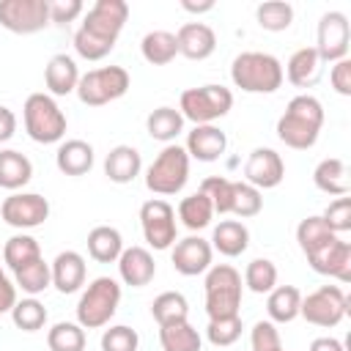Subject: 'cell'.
Wrapping results in <instances>:
<instances>
[{
	"mask_svg": "<svg viewBox=\"0 0 351 351\" xmlns=\"http://www.w3.org/2000/svg\"><path fill=\"white\" fill-rule=\"evenodd\" d=\"M85 14V5L80 0H49V22L66 25Z\"/></svg>",
	"mask_w": 351,
	"mask_h": 351,
	"instance_id": "50",
	"label": "cell"
},
{
	"mask_svg": "<svg viewBox=\"0 0 351 351\" xmlns=\"http://www.w3.org/2000/svg\"><path fill=\"white\" fill-rule=\"evenodd\" d=\"M132 85V77L123 66H101L80 74L77 82V99L88 107H104L115 99H121Z\"/></svg>",
	"mask_w": 351,
	"mask_h": 351,
	"instance_id": "8",
	"label": "cell"
},
{
	"mask_svg": "<svg viewBox=\"0 0 351 351\" xmlns=\"http://www.w3.org/2000/svg\"><path fill=\"white\" fill-rule=\"evenodd\" d=\"M14 304H16V285L5 277V271L0 266V315L3 313H11Z\"/></svg>",
	"mask_w": 351,
	"mask_h": 351,
	"instance_id": "52",
	"label": "cell"
},
{
	"mask_svg": "<svg viewBox=\"0 0 351 351\" xmlns=\"http://www.w3.org/2000/svg\"><path fill=\"white\" fill-rule=\"evenodd\" d=\"M143 170V156L134 145H115L104 156V176L112 184H132Z\"/></svg>",
	"mask_w": 351,
	"mask_h": 351,
	"instance_id": "24",
	"label": "cell"
},
{
	"mask_svg": "<svg viewBox=\"0 0 351 351\" xmlns=\"http://www.w3.org/2000/svg\"><path fill=\"white\" fill-rule=\"evenodd\" d=\"M121 304V285L112 277H96L88 282L77 302V324L82 329H101L112 321Z\"/></svg>",
	"mask_w": 351,
	"mask_h": 351,
	"instance_id": "6",
	"label": "cell"
},
{
	"mask_svg": "<svg viewBox=\"0 0 351 351\" xmlns=\"http://www.w3.org/2000/svg\"><path fill=\"white\" fill-rule=\"evenodd\" d=\"M85 329L77 321H58L47 332L49 351H85Z\"/></svg>",
	"mask_w": 351,
	"mask_h": 351,
	"instance_id": "39",
	"label": "cell"
},
{
	"mask_svg": "<svg viewBox=\"0 0 351 351\" xmlns=\"http://www.w3.org/2000/svg\"><path fill=\"white\" fill-rule=\"evenodd\" d=\"M181 8H184V11H189V14H206V11H214V0H206V3L181 0Z\"/></svg>",
	"mask_w": 351,
	"mask_h": 351,
	"instance_id": "55",
	"label": "cell"
},
{
	"mask_svg": "<svg viewBox=\"0 0 351 351\" xmlns=\"http://www.w3.org/2000/svg\"><path fill=\"white\" fill-rule=\"evenodd\" d=\"M126 19H129V3L126 0H96L85 11L80 27L93 33V36H99V38H104V41L118 44V36H121Z\"/></svg>",
	"mask_w": 351,
	"mask_h": 351,
	"instance_id": "14",
	"label": "cell"
},
{
	"mask_svg": "<svg viewBox=\"0 0 351 351\" xmlns=\"http://www.w3.org/2000/svg\"><path fill=\"white\" fill-rule=\"evenodd\" d=\"M140 52L143 60L151 66H167L176 60L178 55V44H176V33L170 30H148L140 41Z\"/></svg>",
	"mask_w": 351,
	"mask_h": 351,
	"instance_id": "31",
	"label": "cell"
},
{
	"mask_svg": "<svg viewBox=\"0 0 351 351\" xmlns=\"http://www.w3.org/2000/svg\"><path fill=\"white\" fill-rule=\"evenodd\" d=\"M151 315L159 326H167V324H178V321H186L189 318V302L184 293L178 291H162L154 302H151Z\"/></svg>",
	"mask_w": 351,
	"mask_h": 351,
	"instance_id": "36",
	"label": "cell"
},
{
	"mask_svg": "<svg viewBox=\"0 0 351 351\" xmlns=\"http://www.w3.org/2000/svg\"><path fill=\"white\" fill-rule=\"evenodd\" d=\"M77 82H80V66L71 55L66 52H58L49 58L47 69H44V85L49 90V96H69L77 90Z\"/></svg>",
	"mask_w": 351,
	"mask_h": 351,
	"instance_id": "22",
	"label": "cell"
},
{
	"mask_svg": "<svg viewBox=\"0 0 351 351\" xmlns=\"http://www.w3.org/2000/svg\"><path fill=\"white\" fill-rule=\"evenodd\" d=\"M208 244L225 258H239L250 247V230L241 219H219V225L211 230Z\"/></svg>",
	"mask_w": 351,
	"mask_h": 351,
	"instance_id": "27",
	"label": "cell"
},
{
	"mask_svg": "<svg viewBox=\"0 0 351 351\" xmlns=\"http://www.w3.org/2000/svg\"><path fill=\"white\" fill-rule=\"evenodd\" d=\"M285 178V162L274 148H255L244 162V181L255 189H274Z\"/></svg>",
	"mask_w": 351,
	"mask_h": 351,
	"instance_id": "15",
	"label": "cell"
},
{
	"mask_svg": "<svg viewBox=\"0 0 351 351\" xmlns=\"http://www.w3.org/2000/svg\"><path fill=\"white\" fill-rule=\"evenodd\" d=\"M203 288H206V315H208V321L239 315L241 296H244L239 269H233L230 263H211V269L206 271Z\"/></svg>",
	"mask_w": 351,
	"mask_h": 351,
	"instance_id": "3",
	"label": "cell"
},
{
	"mask_svg": "<svg viewBox=\"0 0 351 351\" xmlns=\"http://www.w3.org/2000/svg\"><path fill=\"white\" fill-rule=\"evenodd\" d=\"M348 44H351V25L343 11H326L318 19L315 30V52L324 63H337L348 58Z\"/></svg>",
	"mask_w": 351,
	"mask_h": 351,
	"instance_id": "11",
	"label": "cell"
},
{
	"mask_svg": "<svg viewBox=\"0 0 351 351\" xmlns=\"http://www.w3.org/2000/svg\"><path fill=\"white\" fill-rule=\"evenodd\" d=\"M307 263L313 271L335 277L337 282H351V244L343 241L340 236H335L329 244H324L321 250H315L313 255H307Z\"/></svg>",
	"mask_w": 351,
	"mask_h": 351,
	"instance_id": "17",
	"label": "cell"
},
{
	"mask_svg": "<svg viewBox=\"0 0 351 351\" xmlns=\"http://www.w3.org/2000/svg\"><path fill=\"white\" fill-rule=\"evenodd\" d=\"M337 233H332L326 228V222L321 219V214H313V217H304L299 225H296V241H299V250L307 255H313L315 250H321L324 244H329Z\"/></svg>",
	"mask_w": 351,
	"mask_h": 351,
	"instance_id": "37",
	"label": "cell"
},
{
	"mask_svg": "<svg viewBox=\"0 0 351 351\" xmlns=\"http://www.w3.org/2000/svg\"><path fill=\"white\" fill-rule=\"evenodd\" d=\"M261 208H263L261 189H255L247 181H233V206H230V214L239 217V219H250V217H258Z\"/></svg>",
	"mask_w": 351,
	"mask_h": 351,
	"instance_id": "43",
	"label": "cell"
},
{
	"mask_svg": "<svg viewBox=\"0 0 351 351\" xmlns=\"http://www.w3.org/2000/svg\"><path fill=\"white\" fill-rule=\"evenodd\" d=\"M11 321L16 329L22 332H38L47 324V307L36 299V296H25L16 299V304L11 307Z\"/></svg>",
	"mask_w": 351,
	"mask_h": 351,
	"instance_id": "41",
	"label": "cell"
},
{
	"mask_svg": "<svg viewBox=\"0 0 351 351\" xmlns=\"http://www.w3.org/2000/svg\"><path fill=\"white\" fill-rule=\"evenodd\" d=\"M16 132V115L11 107H3L0 104V143H8Z\"/></svg>",
	"mask_w": 351,
	"mask_h": 351,
	"instance_id": "53",
	"label": "cell"
},
{
	"mask_svg": "<svg viewBox=\"0 0 351 351\" xmlns=\"http://www.w3.org/2000/svg\"><path fill=\"white\" fill-rule=\"evenodd\" d=\"M137 346L140 335L126 324H115L101 332V351H137Z\"/></svg>",
	"mask_w": 351,
	"mask_h": 351,
	"instance_id": "46",
	"label": "cell"
},
{
	"mask_svg": "<svg viewBox=\"0 0 351 351\" xmlns=\"http://www.w3.org/2000/svg\"><path fill=\"white\" fill-rule=\"evenodd\" d=\"M266 296V313L271 324H291L293 318H299L302 291L296 285H274Z\"/></svg>",
	"mask_w": 351,
	"mask_h": 351,
	"instance_id": "29",
	"label": "cell"
},
{
	"mask_svg": "<svg viewBox=\"0 0 351 351\" xmlns=\"http://www.w3.org/2000/svg\"><path fill=\"white\" fill-rule=\"evenodd\" d=\"M118 263V277L123 285L145 288L156 277V261L145 247H123Z\"/></svg>",
	"mask_w": 351,
	"mask_h": 351,
	"instance_id": "18",
	"label": "cell"
},
{
	"mask_svg": "<svg viewBox=\"0 0 351 351\" xmlns=\"http://www.w3.org/2000/svg\"><path fill=\"white\" fill-rule=\"evenodd\" d=\"M176 44L178 55H184L186 60H206L217 49V33L206 22H186L178 27Z\"/></svg>",
	"mask_w": 351,
	"mask_h": 351,
	"instance_id": "19",
	"label": "cell"
},
{
	"mask_svg": "<svg viewBox=\"0 0 351 351\" xmlns=\"http://www.w3.org/2000/svg\"><path fill=\"white\" fill-rule=\"evenodd\" d=\"M299 315L313 326L332 329L348 315V296L343 293L340 285H321L313 293L302 296Z\"/></svg>",
	"mask_w": 351,
	"mask_h": 351,
	"instance_id": "9",
	"label": "cell"
},
{
	"mask_svg": "<svg viewBox=\"0 0 351 351\" xmlns=\"http://www.w3.org/2000/svg\"><path fill=\"white\" fill-rule=\"evenodd\" d=\"M145 132H148L154 140L170 145V143L184 132V115H181L176 107L162 104V107H156V110L148 112V118H145Z\"/></svg>",
	"mask_w": 351,
	"mask_h": 351,
	"instance_id": "32",
	"label": "cell"
},
{
	"mask_svg": "<svg viewBox=\"0 0 351 351\" xmlns=\"http://www.w3.org/2000/svg\"><path fill=\"white\" fill-rule=\"evenodd\" d=\"M211 258H214V250L203 236H186V239H178L170 247L173 269L184 277H197V274L208 271Z\"/></svg>",
	"mask_w": 351,
	"mask_h": 351,
	"instance_id": "16",
	"label": "cell"
},
{
	"mask_svg": "<svg viewBox=\"0 0 351 351\" xmlns=\"http://www.w3.org/2000/svg\"><path fill=\"white\" fill-rule=\"evenodd\" d=\"M313 184L315 189H321L324 195L332 197H343L351 192V181H348V167L340 156H326L315 165L313 170Z\"/></svg>",
	"mask_w": 351,
	"mask_h": 351,
	"instance_id": "26",
	"label": "cell"
},
{
	"mask_svg": "<svg viewBox=\"0 0 351 351\" xmlns=\"http://www.w3.org/2000/svg\"><path fill=\"white\" fill-rule=\"evenodd\" d=\"M33 178V162L14 148L0 151V186L8 192H19Z\"/></svg>",
	"mask_w": 351,
	"mask_h": 351,
	"instance_id": "30",
	"label": "cell"
},
{
	"mask_svg": "<svg viewBox=\"0 0 351 351\" xmlns=\"http://www.w3.org/2000/svg\"><path fill=\"white\" fill-rule=\"evenodd\" d=\"M176 217L181 219V225H184L186 230L195 233V230H203V228L211 225V219H214V206H211V200L197 189V192L181 197Z\"/></svg>",
	"mask_w": 351,
	"mask_h": 351,
	"instance_id": "33",
	"label": "cell"
},
{
	"mask_svg": "<svg viewBox=\"0 0 351 351\" xmlns=\"http://www.w3.org/2000/svg\"><path fill=\"white\" fill-rule=\"evenodd\" d=\"M244 285L252 293H269L277 285V266L269 258H255L244 269Z\"/></svg>",
	"mask_w": 351,
	"mask_h": 351,
	"instance_id": "42",
	"label": "cell"
},
{
	"mask_svg": "<svg viewBox=\"0 0 351 351\" xmlns=\"http://www.w3.org/2000/svg\"><path fill=\"white\" fill-rule=\"evenodd\" d=\"M228 148V134L214 126V123H206V126H195L192 132H186V143H184V151L189 154V159H197V162H217Z\"/></svg>",
	"mask_w": 351,
	"mask_h": 351,
	"instance_id": "20",
	"label": "cell"
},
{
	"mask_svg": "<svg viewBox=\"0 0 351 351\" xmlns=\"http://www.w3.org/2000/svg\"><path fill=\"white\" fill-rule=\"evenodd\" d=\"M321 219H324L326 228H329L332 233H337V236L346 233V230H351V197H348V195L335 197V200L324 208Z\"/></svg>",
	"mask_w": 351,
	"mask_h": 351,
	"instance_id": "48",
	"label": "cell"
},
{
	"mask_svg": "<svg viewBox=\"0 0 351 351\" xmlns=\"http://www.w3.org/2000/svg\"><path fill=\"white\" fill-rule=\"evenodd\" d=\"M14 285H16L22 293H27V296H38V293H44V291L52 285L49 263H47L44 258H38V261H33V263L16 269V271H14Z\"/></svg>",
	"mask_w": 351,
	"mask_h": 351,
	"instance_id": "38",
	"label": "cell"
},
{
	"mask_svg": "<svg viewBox=\"0 0 351 351\" xmlns=\"http://www.w3.org/2000/svg\"><path fill=\"white\" fill-rule=\"evenodd\" d=\"M0 25L19 36L38 33L49 25V0H0Z\"/></svg>",
	"mask_w": 351,
	"mask_h": 351,
	"instance_id": "13",
	"label": "cell"
},
{
	"mask_svg": "<svg viewBox=\"0 0 351 351\" xmlns=\"http://www.w3.org/2000/svg\"><path fill=\"white\" fill-rule=\"evenodd\" d=\"M230 80L244 93H274L282 85L285 74H282V63L274 55L247 49V52H239L233 58Z\"/></svg>",
	"mask_w": 351,
	"mask_h": 351,
	"instance_id": "2",
	"label": "cell"
},
{
	"mask_svg": "<svg viewBox=\"0 0 351 351\" xmlns=\"http://www.w3.org/2000/svg\"><path fill=\"white\" fill-rule=\"evenodd\" d=\"M74 49L85 60H101V58H107L115 49V44L112 41H104V38H99V36H93V33H88V30L80 27L74 33Z\"/></svg>",
	"mask_w": 351,
	"mask_h": 351,
	"instance_id": "47",
	"label": "cell"
},
{
	"mask_svg": "<svg viewBox=\"0 0 351 351\" xmlns=\"http://www.w3.org/2000/svg\"><path fill=\"white\" fill-rule=\"evenodd\" d=\"M49 271H52V285H55L60 293H77V291L85 285V277H88L85 258H82L77 250H63V252H58L55 261L49 263Z\"/></svg>",
	"mask_w": 351,
	"mask_h": 351,
	"instance_id": "21",
	"label": "cell"
},
{
	"mask_svg": "<svg viewBox=\"0 0 351 351\" xmlns=\"http://www.w3.org/2000/svg\"><path fill=\"white\" fill-rule=\"evenodd\" d=\"M241 329H244L241 315L211 318L208 326H206V337H208L211 346H217V348H228V346H233V343L241 337Z\"/></svg>",
	"mask_w": 351,
	"mask_h": 351,
	"instance_id": "45",
	"label": "cell"
},
{
	"mask_svg": "<svg viewBox=\"0 0 351 351\" xmlns=\"http://www.w3.org/2000/svg\"><path fill=\"white\" fill-rule=\"evenodd\" d=\"M324 66H326V63L318 58L315 47H299V49L288 58L282 74H285L288 82L296 85V88H313V85L321 80Z\"/></svg>",
	"mask_w": 351,
	"mask_h": 351,
	"instance_id": "23",
	"label": "cell"
},
{
	"mask_svg": "<svg viewBox=\"0 0 351 351\" xmlns=\"http://www.w3.org/2000/svg\"><path fill=\"white\" fill-rule=\"evenodd\" d=\"M140 228L151 250H170L178 241L176 208L165 197H151L140 206Z\"/></svg>",
	"mask_w": 351,
	"mask_h": 351,
	"instance_id": "10",
	"label": "cell"
},
{
	"mask_svg": "<svg viewBox=\"0 0 351 351\" xmlns=\"http://www.w3.org/2000/svg\"><path fill=\"white\" fill-rule=\"evenodd\" d=\"M307 351H346V346L337 337H315Z\"/></svg>",
	"mask_w": 351,
	"mask_h": 351,
	"instance_id": "54",
	"label": "cell"
},
{
	"mask_svg": "<svg viewBox=\"0 0 351 351\" xmlns=\"http://www.w3.org/2000/svg\"><path fill=\"white\" fill-rule=\"evenodd\" d=\"M200 192L211 200L214 214H219V217L230 214V206H233V181L230 178H225V176H208V178H203Z\"/></svg>",
	"mask_w": 351,
	"mask_h": 351,
	"instance_id": "44",
	"label": "cell"
},
{
	"mask_svg": "<svg viewBox=\"0 0 351 351\" xmlns=\"http://www.w3.org/2000/svg\"><path fill=\"white\" fill-rule=\"evenodd\" d=\"M186 181H189V154L178 143L165 145L145 170V186L159 197L178 195L186 186Z\"/></svg>",
	"mask_w": 351,
	"mask_h": 351,
	"instance_id": "5",
	"label": "cell"
},
{
	"mask_svg": "<svg viewBox=\"0 0 351 351\" xmlns=\"http://www.w3.org/2000/svg\"><path fill=\"white\" fill-rule=\"evenodd\" d=\"M0 217L5 225L16 228V230H30L47 222L49 217V200L38 192H11L3 203H0Z\"/></svg>",
	"mask_w": 351,
	"mask_h": 351,
	"instance_id": "12",
	"label": "cell"
},
{
	"mask_svg": "<svg viewBox=\"0 0 351 351\" xmlns=\"http://www.w3.org/2000/svg\"><path fill=\"white\" fill-rule=\"evenodd\" d=\"M324 129V104L310 96L299 93L285 104V112L277 118V137L293 151H307L318 143V134Z\"/></svg>",
	"mask_w": 351,
	"mask_h": 351,
	"instance_id": "1",
	"label": "cell"
},
{
	"mask_svg": "<svg viewBox=\"0 0 351 351\" xmlns=\"http://www.w3.org/2000/svg\"><path fill=\"white\" fill-rule=\"evenodd\" d=\"M123 252V236L112 225H96L88 233V255L96 263H115Z\"/></svg>",
	"mask_w": 351,
	"mask_h": 351,
	"instance_id": "28",
	"label": "cell"
},
{
	"mask_svg": "<svg viewBox=\"0 0 351 351\" xmlns=\"http://www.w3.org/2000/svg\"><path fill=\"white\" fill-rule=\"evenodd\" d=\"M38 258H41V244L30 233H22V230L14 233L3 247V263L11 271H16V269H22V266H27Z\"/></svg>",
	"mask_w": 351,
	"mask_h": 351,
	"instance_id": "35",
	"label": "cell"
},
{
	"mask_svg": "<svg viewBox=\"0 0 351 351\" xmlns=\"http://www.w3.org/2000/svg\"><path fill=\"white\" fill-rule=\"evenodd\" d=\"M255 19L269 33H282L293 25V5L285 0H266L255 8Z\"/></svg>",
	"mask_w": 351,
	"mask_h": 351,
	"instance_id": "40",
	"label": "cell"
},
{
	"mask_svg": "<svg viewBox=\"0 0 351 351\" xmlns=\"http://www.w3.org/2000/svg\"><path fill=\"white\" fill-rule=\"evenodd\" d=\"M233 107V93L225 85H200V88H186L178 99V112L184 121H192L195 126L214 123L225 118Z\"/></svg>",
	"mask_w": 351,
	"mask_h": 351,
	"instance_id": "7",
	"label": "cell"
},
{
	"mask_svg": "<svg viewBox=\"0 0 351 351\" xmlns=\"http://www.w3.org/2000/svg\"><path fill=\"white\" fill-rule=\"evenodd\" d=\"M159 343H162V351H200L203 348V337L189 321L159 326Z\"/></svg>",
	"mask_w": 351,
	"mask_h": 351,
	"instance_id": "34",
	"label": "cell"
},
{
	"mask_svg": "<svg viewBox=\"0 0 351 351\" xmlns=\"http://www.w3.org/2000/svg\"><path fill=\"white\" fill-rule=\"evenodd\" d=\"M22 121L33 143L52 145V143H63L66 137V112L58 107V101L49 93H30L22 104Z\"/></svg>",
	"mask_w": 351,
	"mask_h": 351,
	"instance_id": "4",
	"label": "cell"
},
{
	"mask_svg": "<svg viewBox=\"0 0 351 351\" xmlns=\"http://www.w3.org/2000/svg\"><path fill=\"white\" fill-rule=\"evenodd\" d=\"M93 145L90 143H85V140H63L60 145H58V151H55V165H58V170L63 173V176H85V173H90V167H93Z\"/></svg>",
	"mask_w": 351,
	"mask_h": 351,
	"instance_id": "25",
	"label": "cell"
},
{
	"mask_svg": "<svg viewBox=\"0 0 351 351\" xmlns=\"http://www.w3.org/2000/svg\"><path fill=\"white\" fill-rule=\"evenodd\" d=\"M250 346L252 351H285L280 340V329L271 321H258L250 332Z\"/></svg>",
	"mask_w": 351,
	"mask_h": 351,
	"instance_id": "49",
	"label": "cell"
},
{
	"mask_svg": "<svg viewBox=\"0 0 351 351\" xmlns=\"http://www.w3.org/2000/svg\"><path fill=\"white\" fill-rule=\"evenodd\" d=\"M329 82H332L335 93L351 96V60H348V58L332 63V69H329Z\"/></svg>",
	"mask_w": 351,
	"mask_h": 351,
	"instance_id": "51",
	"label": "cell"
}]
</instances>
